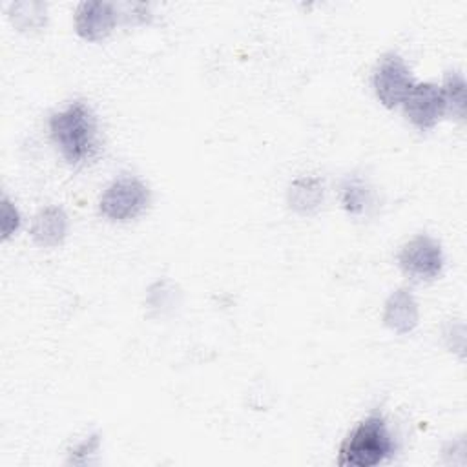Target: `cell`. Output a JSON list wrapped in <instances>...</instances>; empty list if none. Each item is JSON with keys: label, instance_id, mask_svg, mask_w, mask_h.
<instances>
[{"label": "cell", "instance_id": "1", "mask_svg": "<svg viewBox=\"0 0 467 467\" xmlns=\"http://www.w3.org/2000/svg\"><path fill=\"white\" fill-rule=\"evenodd\" d=\"M49 135L71 166L86 164L99 151V122L93 109L82 100H75L49 117Z\"/></svg>", "mask_w": 467, "mask_h": 467}, {"label": "cell", "instance_id": "2", "mask_svg": "<svg viewBox=\"0 0 467 467\" xmlns=\"http://www.w3.org/2000/svg\"><path fill=\"white\" fill-rule=\"evenodd\" d=\"M396 452V441L381 412L363 418L343 440L337 454L339 465L374 467L390 460Z\"/></svg>", "mask_w": 467, "mask_h": 467}, {"label": "cell", "instance_id": "3", "mask_svg": "<svg viewBox=\"0 0 467 467\" xmlns=\"http://www.w3.org/2000/svg\"><path fill=\"white\" fill-rule=\"evenodd\" d=\"M148 204V186L137 177H120L104 190L99 201V210L109 221L126 223L139 217Z\"/></svg>", "mask_w": 467, "mask_h": 467}, {"label": "cell", "instance_id": "4", "mask_svg": "<svg viewBox=\"0 0 467 467\" xmlns=\"http://www.w3.org/2000/svg\"><path fill=\"white\" fill-rule=\"evenodd\" d=\"M414 84L409 66L398 53H385L378 60L372 73V88L385 108L394 109L401 106Z\"/></svg>", "mask_w": 467, "mask_h": 467}, {"label": "cell", "instance_id": "5", "mask_svg": "<svg viewBox=\"0 0 467 467\" xmlns=\"http://www.w3.org/2000/svg\"><path fill=\"white\" fill-rule=\"evenodd\" d=\"M398 265L412 281H432L443 270L441 246L431 235L420 234L401 246Z\"/></svg>", "mask_w": 467, "mask_h": 467}, {"label": "cell", "instance_id": "6", "mask_svg": "<svg viewBox=\"0 0 467 467\" xmlns=\"http://www.w3.org/2000/svg\"><path fill=\"white\" fill-rule=\"evenodd\" d=\"M407 120L420 131L432 130L445 115V104L440 86L432 82L414 84L401 102Z\"/></svg>", "mask_w": 467, "mask_h": 467}, {"label": "cell", "instance_id": "7", "mask_svg": "<svg viewBox=\"0 0 467 467\" xmlns=\"http://www.w3.org/2000/svg\"><path fill=\"white\" fill-rule=\"evenodd\" d=\"M119 5L111 2H82L75 9V29L89 42L106 38L117 26Z\"/></svg>", "mask_w": 467, "mask_h": 467}, {"label": "cell", "instance_id": "8", "mask_svg": "<svg viewBox=\"0 0 467 467\" xmlns=\"http://www.w3.org/2000/svg\"><path fill=\"white\" fill-rule=\"evenodd\" d=\"M418 305L410 290L398 288L385 301L383 323L396 334H409L418 327Z\"/></svg>", "mask_w": 467, "mask_h": 467}, {"label": "cell", "instance_id": "9", "mask_svg": "<svg viewBox=\"0 0 467 467\" xmlns=\"http://www.w3.org/2000/svg\"><path fill=\"white\" fill-rule=\"evenodd\" d=\"M29 234L40 246H58L67 234V215L58 206H47L33 217Z\"/></svg>", "mask_w": 467, "mask_h": 467}, {"label": "cell", "instance_id": "10", "mask_svg": "<svg viewBox=\"0 0 467 467\" xmlns=\"http://www.w3.org/2000/svg\"><path fill=\"white\" fill-rule=\"evenodd\" d=\"M325 197V184L317 177H303L292 182L288 190V202L301 215L316 213Z\"/></svg>", "mask_w": 467, "mask_h": 467}, {"label": "cell", "instance_id": "11", "mask_svg": "<svg viewBox=\"0 0 467 467\" xmlns=\"http://www.w3.org/2000/svg\"><path fill=\"white\" fill-rule=\"evenodd\" d=\"M341 204L350 215H363L372 206V190L356 175H348L341 184Z\"/></svg>", "mask_w": 467, "mask_h": 467}, {"label": "cell", "instance_id": "12", "mask_svg": "<svg viewBox=\"0 0 467 467\" xmlns=\"http://www.w3.org/2000/svg\"><path fill=\"white\" fill-rule=\"evenodd\" d=\"M445 115H451L458 120L465 119V77L460 71H449L443 77V84L440 86Z\"/></svg>", "mask_w": 467, "mask_h": 467}, {"label": "cell", "instance_id": "13", "mask_svg": "<svg viewBox=\"0 0 467 467\" xmlns=\"http://www.w3.org/2000/svg\"><path fill=\"white\" fill-rule=\"evenodd\" d=\"M20 226V215L7 197L2 199V237L7 239Z\"/></svg>", "mask_w": 467, "mask_h": 467}]
</instances>
